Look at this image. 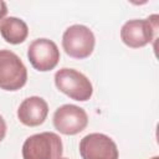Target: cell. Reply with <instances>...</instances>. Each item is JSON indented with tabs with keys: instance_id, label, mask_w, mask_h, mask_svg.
<instances>
[{
	"instance_id": "1",
	"label": "cell",
	"mask_w": 159,
	"mask_h": 159,
	"mask_svg": "<svg viewBox=\"0 0 159 159\" xmlns=\"http://www.w3.org/2000/svg\"><path fill=\"white\" fill-rule=\"evenodd\" d=\"M62 152V140L53 132L30 135L22 144L24 159H60Z\"/></svg>"
},
{
	"instance_id": "2",
	"label": "cell",
	"mask_w": 159,
	"mask_h": 159,
	"mask_svg": "<svg viewBox=\"0 0 159 159\" xmlns=\"http://www.w3.org/2000/svg\"><path fill=\"white\" fill-rule=\"evenodd\" d=\"M157 14L148 19H133L127 21L120 29V39L124 45L132 48L143 47L157 39L158 34Z\"/></svg>"
},
{
	"instance_id": "3",
	"label": "cell",
	"mask_w": 159,
	"mask_h": 159,
	"mask_svg": "<svg viewBox=\"0 0 159 159\" xmlns=\"http://www.w3.org/2000/svg\"><path fill=\"white\" fill-rule=\"evenodd\" d=\"M55 84L58 91L71 99L84 102L92 97L93 87L91 81L80 71L63 67L55 73Z\"/></svg>"
},
{
	"instance_id": "4",
	"label": "cell",
	"mask_w": 159,
	"mask_h": 159,
	"mask_svg": "<svg viewBox=\"0 0 159 159\" xmlns=\"http://www.w3.org/2000/svg\"><path fill=\"white\" fill-rule=\"evenodd\" d=\"M27 81V70L21 58L10 50H0V88L17 91Z\"/></svg>"
},
{
	"instance_id": "5",
	"label": "cell",
	"mask_w": 159,
	"mask_h": 159,
	"mask_svg": "<svg viewBox=\"0 0 159 159\" xmlns=\"http://www.w3.org/2000/svg\"><path fill=\"white\" fill-rule=\"evenodd\" d=\"M94 45V35L92 30L84 25H72L67 27L62 35V47L65 52L73 58H87L93 52Z\"/></svg>"
},
{
	"instance_id": "6",
	"label": "cell",
	"mask_w": 159,
	"mask_h": 159,
	"mask_svg": "<svg viewBox=\"0 0 159 159\" xmlns=\"http://www.w3.org/2000/svg\"><path fill=\"white\" fill-rule=\"evenodd\" d=\"M53 127L65 135H75L82 132L88 124L86 111L75 104H63L53 113Z\"/></svg>"
},
{
	"instance_id": "7",
	"label": "cell",
	"mask_w": 159,
	"mask_h": 159,
	"mask_svg": "<svg viewBox=\"0 0 159 159\" xmlns=\"http://www.w3.org/2000/svg\"><path fill=\"white\" fill-rule=\"evenodd\" d=\"M27 58L35 70L47 72L57 66L60 61V50L52 40L36 39L29 45Z\"/></svg>"
},
{
	"instance_id": "8",
	"label": "cell",
	"mask_w": 159,
	"mask_h": 159,
	"mask_svg": "<svg viewBox=\"0 0 159 159\" xmlns=\"http://www.w3.org/2000/svg\"><path fill=\"white\" fill-rule=\"evenodd\" d=\"M82 159H118V148L112 138L103 133H89L80 142Z\"/></svg>"
},
{
	"instance_id": "9",
	"label": "cell",
	"mask_w": 159,
	"mask_h": 159,
	"mask_svg": "<svg viewBox=\"0 0 159 159\" xmlns=\"http://www.w3.org/2000/svg\"><path fill=\"white\" fill-rule=\"evenodd\" d=\"M47 114L48 104L43 98L39 96H32L24 99L17 108L19 120L27 127H37L42 124Z\"/></svg>"
},
{
	"instance_id": "10",
	"label": "cell",
	"mask_w": 159,
	"mask_h": 159,
	"mask_svg": "<svg viewBox=\"0 0 159 159\" xmlns=\"http://www.w3.org/2000/svg\"><path fill=\"white\" fill-rule=\"evenodd\" d=\"M0 34L2 39L12 45L21 43L29 35V27L26 22L19 17H5L0 22Z\"/></svg>"
},
{
	"instance_id": "11",
	"label": "cell",
	"mask_w": 159,
	"mask_h": 159,
	"mask_svg": "<svg viewBox=\"0 0 159 159\" xmlns=\"http://www.w3.org/2000/svg\"><path fill=\"white\" fill-rule=\"evenodd\" d=\"M5 134H6V123L2 116L0 114V142L5 138Z\"/></svg>"
},
{
	"instance_id": "12",
	"label": "cell",
	"mask_w": 159,
	"mask_h": 159,
	"mask_svg": "<svg viewBox=\"0 0 159 159\" xmlns=\"http://www.w3.org/2000/svg\"><path fill=\"white\" fill-rule=\"evenodd\" d=\"M6 14H7V6L4 1H0V22L5 19Z\"/></svg>"
},
{
	"instance_id": "13",
	"label": "cell",
	"mask_w": 159,
	"mask_h": 159,
	"mask_svg": "<svg viewBox=\"0 0 159 159\" xmlns=\"http://www.w3.org/2000/svg\"><path fill=\"white\" fill-rule=\"evenodd\" d=\"M150 159H159V157H158V155H155V157H153V158H150Z\"/></svg>"
},
{
	"instance_id": "14",
	"label": "cell",
	"mask_w": 159,
	"mask_h": 159,
	"mask_svg": "<svg viewBox=\"0 0 159 159\" xmlns=\"http://www.w3.org/2000/svg\"><path fill=\"white\" fill-rule=\"evenodd\" d=\"M60 159H68V158H62V157H61V158H60Z\"/></svg>"
}]
</instances>
